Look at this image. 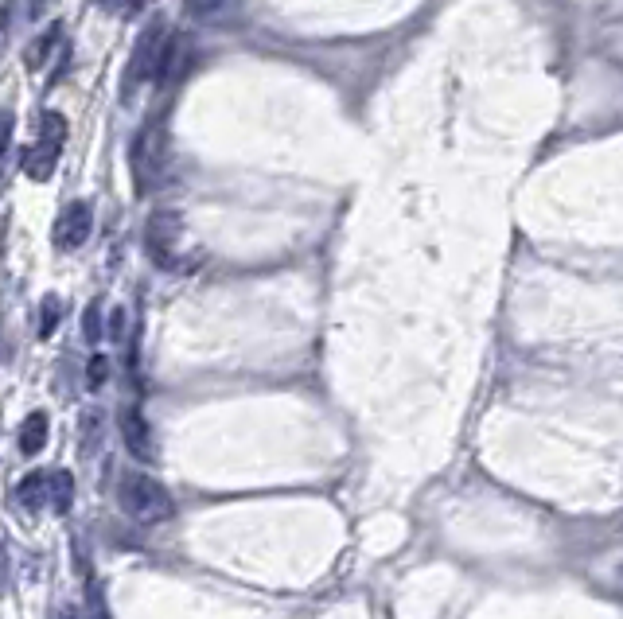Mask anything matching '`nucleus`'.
Wrapping results in <instances>:
<instances>
[{
    "instance_id": "nucleus-16",
    "label": "nucleus",
    "mask_w": 623,
    "mask_h": 619,
    "mask_svg": "<svg viewBox=\"0 0 623 619\" xmlns=\"http://www.w3.org/2000/svg\"><path fill=\"white\" fill-rule=\"evenodd\" d=\"M82 335L94 343L98 335H102V304H90L86 308V320H82Z\"/></svg>"
},
{
    "instance_id": "nucleus-1",
    "label": "nucleus",
    "mask_w": 623,
    "mask_h": 619,
    "mask_svg": "<svg viewBox=\"0 0 623 619\" xmlns=\"http://www.w3.org/2000/svg\"><path fill=\"white\" fill-rule=\"evenodd\" d=\"M121 507H125L129 518H137L141 526H160V522H168L176 514L172 495L156 479H148V475H125L121 479Z\"/></svg>"
},
{
    "instance_id": "nucleus-19",
    "label": "nucleus",
    "mask_w": 623,
    "mask_h": 619,
    "mask_svg": "<svg viewBox=\"0 0 623 619\" xmlns=\"http://www.w3.org/2000/svg\"><path fill=\"white\" fill-rule=\"evenodd\" d=\"M102 378H106V359L98 355V359L90 363V386H102Z\"/></svg>"
},
{
    "instance_id": "nucleus-7",
    "label": "nucleus",
    "mask_w": 623,
    "mask_h": 619,
    "mask_svg": "<svg viewBox=\"0 0 623 619\" xmlns=\"http://www.w3.org/2000/svg\"><path fill=\"white\" fill-rule=\"evenodd\" d=\"M121 437H125V448H129L137 460H152V456H156L152 429H148L141 409H125V413H121Z\"/></svg>"
},
{
    "instance_id": "nucleus-11",
    "label": "nucleus",
    "mask_w": 623,
    "mask_h": 619,
    "mask_svg": "<svg viewBox=\"0 0 623 619\" xmlns=\"http://www.w3.org/2000/svg\"><path fill=\"white\" fill-rule=\"evenodd\" d=\"M16 499L24 503V510H39L47 503V475L43 472H32L20 479V487H16Z\"/></svg>"
},
{
    "instance_id": "nucleus-4",
    "label": "nucleus",
    "mask_w": 623,
    "mask_h": 619,
    "mask_svg": "<svg viewBox=\"0 0 623 619\" xmlns=\"http://www.w3.org/2000/svg\"><path fill=\"white\" fill-rule=\"evenodd\" d=\"M145 246L148 257L160 269H172L176 265V246H180V219L176 215H152L145 230Z\"/></svg>"
},
{
    "instance_id": "nucleus-10",
    "label": "nucleus",
    "mask_w": 623,
    "mask_h": 619,
    "mask_svg": "<svg viewBox=\"0 0 623 619\" xmlns=\"http://www.w3.org/2000/svg\"><path fill=\"white\" fill-rule=\"evenodd\" d=\"M43 444H47V413H32L28 421H24V429H20V452L24 456H36L43 452Z\"/></svg>"
},
{
    "instance_id": "nucleus-22",
    "label": "nucleus",
    "mask_w": 623,
    "mask_h": 619,
    "mask_svg": "<svg viewBox=\"0 0 623 619\" xmlns=\"http://www.w3.org/2000/svg\"><path fill=\"white\" fill-rule=\"evenodd\" d=\"M51 4H55V0H28V12H32V16H43Z\"/></svg>"
},
{
    "instance_id": "nucleus-9",
    "label": "nucleus",
    "mask_w": 623,
    "mask_h": 619,
    "mask_svg": "<svg viewBox=\"0 0 623 619\" xmlns=\"http://www.w3.org/2000/svg\"><path fill=\"white\" fill-rule=\"evenodd\" d=\"M59 39H63V24H51V28H43V32L36 36V43L24 51V63H28L32 71H39V67L47 63V55L55 51V43H59Z\"/></svg>"
},
{
    "instance_id": "nucleus-17",
    "label": "nucleus",
    "mask_w": 623,
    "mask_h": 619,
    "mask_svg": "<svg viewBox=\"0 0 623 619\" xmlns=\"http://www.w3.org/2000/svg\"><path fill=\"white\" fill-rule=\"evenodd\" d=\"M8 141H12V113L0 110V160H4V152H8Z\"/></svg>"
},
{
    "instance_id": "nucleus-21",
    "label": "nucleus",
    "mask_w": 623,
    "mask_h": 619,
    "mask_svg": "<svg viewBox=\"0 0 623 619\" xmlns=\"http://www.w3.org/2000/svg\"><path fill=\"white\" fill-rule=\"evenodd\" d=\"M121 331H125V312H113L110 316V335L113 339H121Z\"/></svg>"
},
{
    "instance_id": "nucleus-20",
    "label": "nucleus",
    "mask_w": 623,
    "mask_h": 619,
    "mask_svg": "<svg viewBox=\"0 0 623 619\" xmlns=\"http://www.w3.org/2000/svg\"><path fill=\"white\" fill-rule=\"evenodd\" d=\"M8 588V549H4V542H0V592Z\"/></svg>"
},
{
    "instance_id": "nucleus-3",
    "label": "nucleus",
    "mask_w": 623,
    "mask_h": 619,
    "mask_svg": "<svg viewBox=\"0 0 623 619\" xmlns=\"http://www.w3.org/2000/svg\"><path fill=\"white\" fill-rule=\"evenodd\" d=\"M160 43H164L160 24H152L145 36L137 39V47H133V55H129V71H125V98H133V90L152 78L156 59H160Z\"/></svg>"
},
{
    "instance_id": "nucleus-23",
    "label": "nucleus",
    "mask_w": 623,
    "mask_h": 619,
    "mask_svg": "<svg viewBox=\"0 0 623 619\" xmlns=\"http://www.w3.org/2000/svg\"><path fill=\"white\" fill-rule=\"evenodd\" d=\"M55 619H78V616H74L71 608H63V612H59V616H55Z\"/></svg>"
},
{
    "instance_id": "nucleus-5",
    "label": "nucleus",
    "mask_w": 623,
    "mask_h": 619,
    "mask_svg": "<svg viewBox=\"0 0 623 619\" xmlns=\"http://www.w3.org/2000/svg\"><path fill=\"white\" fill-rule=\"evenodd\" d=\"M90 226H94V211L86 203H71L55 222V246L59 250H78L90 238Z\"/></svg>"
},
{
    "instance_id": "nucleus-2",
    "label": "nucleus",
    "mask_w": 623,
    "mask_h": 619,
    "mask_svg": "<svg viewBox=\"0 0 623 619\" xmlns=\"http://www.w3.org/2000/svg\"><path fill=\"white\" fill-rule=\"evenodd\" d=\"M164 160H168V133H164L160 125H148L145 133L133 141V148H129V168H133V187H137V195H145L148 187L156 183Z\"/></svg>"
},
{
    "instance_id": "nucleus-15",
    "label": "nucleus",
    "mask_w": 623,
    "mask_h": 619,
    "mask_svg": "<svg viewBox=\"0 0 623 619\" xmlns=\"http://www.w3.org/2000/svg\"><path fill=\"white\" fill-rule=\"evenodd\" d=\"M67 137V117L63 113H43V141H59Z\"/></svg>"
},
{
    "instance_id": "nucleus-13",
    "label": "nucleus",
    "mask_w": 623,
    "mask_h": 619,
    "mask_svg": "<svg viewBox=\"0 0 623 619\" xmlns=\"http://www.w3.org/2000/svg\"><path fill=\"white\" fill-rule=\"evenodd\" d=\"M71 499H74V479H71V472L47 475V503H51L55 510H67V507H71Z\"/></svg>"
},
{
    "instance_id": "nucleus-6",
    "label": "nucleus",
    "mask_w": 623,
    "mask_h": 619,
    "mask_svg": "<svg viewBox=\"0 0 623 619\" xmlns=\"http://www.w3.org/2000/svg\"><path fill=\"white\" fill-rule=\"evenodd\" d=\"M187 55H191V39L187 36H168L160 43V59H156V71H152V82L156 86H172L187 67Z\"/></svg>"
},
{
    "instance_id": "nucleus-12",
    "label": "nucleus",
    "mask_w": 623,
    "mask_h": 619,
    "mask_svg": "<svg viewBox=\"0 0 623 619\" xmlns=\"http://www.w3.org/2000/svg\"><path fill=\"white\" fill-rule=\"evenodd\" d=\"M238 8V0H187V12L195 20H207V24H219L230 12Z\"/></svg>"
},
{
    "instance_id": "nucleus-8",
    "label": "nucleus",
    "mask_w": 623,
    "mask_h": 619,
    "mask_svg": "<svg viewBox=\"0 0 623 619\" xmlns=\"http://www.w3.org/2000/svg\"><path fill=\"white\" fill-rule=\"evenodd\" d=\"M59 152H63L59 141H39V145H32L24 152V172L32 180H47L55 172V164H59Z\"/></svg>"
},
{
    "instance_id": "nucleus-14",
    "label": "nucleus",
    "mask_w": 623,
    "mask_h": 619,
    "mask_svg": "<svg viewBox=\"0 0 623 619\" xmlns=\"http://www.w3.org/2000/svg\"><path fill=\"white\" fill-rule=\"evenodd\" d=\"M59 320H63V300H59V296H47V300H43V316H39V335H43V339L55 335Z\"/></svg>"
},
{
    "instance_id": "nucleus-18",
    "label": "nucleus",
    "mask_w": 623,
    "mask_h": 619,
    "mask_svg": "<svg viewBox=\"0 0 623 619\" xmlns=\"http://www.w3.org/2000/svg\"><path fill=\"white\" fill-rule=\"evenodd\" d=\"M102 4H106V8H121L125 16H133V12H141L145 0H102Z\"/></svg>"
}]
</instances>
